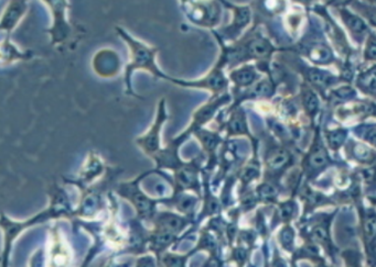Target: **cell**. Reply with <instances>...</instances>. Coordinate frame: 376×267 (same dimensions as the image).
<instances>
[{
    "instance_id": "1",
    "label": "cell",
    "mask_w": 376,
    "mask_h": 267,
    "mask_svg": "<svg viewBox=\"0 0 376 267\" xmlns=\"http://www.w3.org/2000/svg\"><path fill=\"white\" fill-rule=\"evenodd\" d=\"M116 31L118 32L122 40L126 43L129 50V62L125 72V81H126L127 92L129 94L132 90V76L136 71H144L157 78L169 80L170 76L166 75L157 63V47L138 40L123 28H116Z\"/></svg>"
},
{
    "instance_id": "2",
    "label": "cell",
    "mask_w": 376,
    "mask_h": 267,
    "mask_svg": "<svg viewBox=\"0 0 376 267\" xmlns=\"http://www.w3.org/2000/svg\"><path fill=\"white\" fill-rule=\"evenodd\" d=\"M180 8L190 23L200 28L218 27L222 18L220 0H179Z\"/></svg>"
},
{
    "instance_id": "3",
    "label": "cell",
    "mask_w": 376,
    "mask_h": 267,
    "mask_svg": "<svg viewBox=\"0 0 376 267\" xmlns=\"http://www.w3.org/2000/svg\"><path fill=\"white\" fill-rule=\"evenodd\" d=\"M225 64H227V59L225 55L221 53L215 65L201 78L185 80L170 77L169 80L176 85L181 86V87L209 90L210 93L213 94V97H219L220 94L223 93L227 87V79L223 71Z\"/></svg>"
},
{
    "instance_id": "4",
    "label": "cell",
    "mask_w": 376,
    "mask_h": 267,
    "mask_svg": "<svg viewBox=\"0 0 376 267\" xmlns=\"http://www.w3.org/2000/svg\"><path fill=\"white\" fill-rule=\"evenodd\" d=\"M51 11L53 24L49 30L52 38V43L58 44L66 40L71 31V27L67 21V0H42Z\"/></svg>"
},
{
    "instance_id": "5",
    "label": "cell",
    "mask_w": 376,
    "mask_h": 267,
    "mask_svg": "<svg viewBox=\"0 0 376 267\" xmlns=\"http://www.w3.org/2000/svg\"><path fill=\"white\" fill-rule=\"evenodd\" d=\"M168 117H169V115H168L166 110L165 99H162L158 105L157 115H155L154 124L144 135L139 136L136 140L139 148L151 157L161 150V146H160V133H161V129Z\"/></svg>"
},
{
    "instance_id": "6",
    "label": "cell",
    "mask_w": 376,
    "mask_h": 267,
    "mask_svg": "<svg viewBox=\"0 0 376 267\" xmlns=\"http://www.w3.org/2000/svg\"><path fill=\"white\" fill-rule=\"evenodd\" d=\"M118 193L126 198L135 207L138 214L141 218H153L155 211V205L157 201L142 192L139 188V179L133 180L132 183L122 184L118 189Z\"/></svg>"
},
{
    "instance_id": "7",
    "label": "cell",
    "mask_w": 376,
    "mask_h": 267,
    "mask_svg": "<svg viewBox=\"0 0 376 267\" xmlns=\"http://www.w3.org/2000/svg\"><path fill=\"white\" fill-rule=\"evenodd\" d=\"M220 1L224 7L228 8V10L232 11L233 18L231 24L222 30L221 36H219L217 32H214V34L221 38H233L239 36L242 30H244L249 24L250 19H252V10L248 6L234 5L228 0H220Z\"/></svg>"
},
{
    "instance_id": "8",
    "label": "cell",
    "mask_w": 376,
    "mask_h": 267,
    "mask_svg": "<svg viewBox=\"0 0 376 267\" xmlns=\"http://www.w3.org/2000/svg\"><path fill=\"white\" fill-rule=\"evenodd\" d=\"M28 11V0H9L1 17V28L2 32H6L8 37L14 31L17 25L23 19Z\"/></svg>"
},
{
    "instance_id": "9",
    "label": "cell",
    "mask_w": 376,
    "mask_h": 267,
    "mask_svg": "<svg viewBox=\"0 0 376 267\" xmlns=\"http://www.w3.org/2000/svg\"><path fill=\"white\" fill-rule=\"evenodd\" d=\"M188 223V219L183 217H179L174 213L162 212L157 218L155 227H157V230L166 231L177 235L184 229V227H187Z\"/></svg>"
},
{
    "instance_id": "10",
    "label": "cell",
    "mask_w": 376,
    "mask_h": 267,
    "mask_svg": "<svg viewBox=\"0 0 376 267\" xmlns=\"http://www.w3.org/2000/svg\"><path fill=\"white\" fill-rule=\"evenodd\" d=\"M31 57L30 52H22L19 51L14 43H11L9 37H7L2 42L1 45V58L2 64H10L16 61H21V59H29Z\"/></svg>"
},
{
    "instance_id": "11",
    "label": "cell",
    "mask_w": 376,
    "mask_h": 267,
    "mask_svg": "<svg viewBox=\"0 0 376 267\" xmlns=\"http://www.w3.org/2000/svg\"><path fill=\"white\" fill-rule=\"evenodd\" d=\"M230 77L236 86L247 87V86H250L256 80L257 74L253 66H243L231 72Z\"/></svg>"
},
{
    "instance_id": "12",
    "label": "cell",
    "mask_w": 376,
    "mask_h": 267,
    "mask_svg": "<svg viewBox=\"0 0 376 267\" xmlns=\"http://www.w3.org/2000/svg\"><path fill=\"white\" fill-rule=\"evenodd\" d=\"M340 15L345 25H347L348 29L353 34H356V36H363V34L367 31V25L364 21H363V19L360 18V17H357L356 15H353L352 12L344 9V8H342V9L340 10Z\"/></svg>"
},
{
    "instance_id": "13",
    "label": "cell",
    "mask_w": 376,
    "mask_h": 267,
    "mask_svg": "<svg viewBox=\"0 0 376 267\" xmlns=\"http://www.w3.org/2000/svg\"><path fill=\"white\" fill-rule=\"evenodd\" d=\"M290 162V154L285 149H275L267 157V165L270 170L279 171Z\"/></svg>"
},
{
    "instance_id": "14",
    "label": "cell",
    "mask_w": 376,
    "mask_h": 267,
    "mask_svg": "<svg viewBox=\"0 0 376 267\" xmlns=\"http://www.w3.org/2000/svg\"><path fill=\"white\" fill-rule=\"evenodd\" d=\"M328 163H329V156L325 148L321 145L314 146L309 155V165L312 169L319 170L328 165Z\"/></svg>"
},
{
    "instance_id": "15",
    "label": "cell",
    "mask_w": 376,
    "mask_h": 267,
    "mask_svg": "<svg viewBox=\"0 0 376 267\" xmlns=\"http://www.w3.org/2000/svg\"><path fill=\"white\" fill-rule=\"evenodd\" d=\"M357 85L364 92H375L376 90V66L370 68L369 71L358 76Z\"/></svg>"
},
{
    "instance_id": "16",
    "label": "cell",
    "mask_w": 376,
    "mask_h": 267,
    "mask_svg": "<svg viewBox=\"0 0 376 267\" xmlns=\"http://www.w3.org/2000/svg\"><path fill=\"white\" fill-rule=\"evenodd\" d=\"M309 57L311 61L318 64H327L331 61V51L325 45H315L309 51Z\"/></svg>"
},
{
    "instance_id": "17",
    "label": "cell",
    "mask_w": 376,
    "mask_h": 267,
    "mask_svg": "<svg viewBox=\"0 0 376 267\" xmlns=\"http://www.w3.org/2000/svg\"><path fill=\"white\" fill-rule=\"evenodd\" d=\"M308 77L313 84L321 86V87H327L333 81V76L330 75L329 73L319 70H310Z\"/></svg>"
},
{
    "instance_id": "18",
    "label": "cell",
    "mask_w": 376,
    "mask_h": 267,
    "mask_svg": "<svg viewBox=\"0 0 376 267\" xmlns=\"http://www.w3.org/2000/svg\"><path fill=\"white\" fill-rule=\"evenodd\" d=\"M228 131L232 134H243L247 132V127H246L245 118L243 114H233L230 122H228Z\"/></svg>"
},
{
    "instance_id": "19",
    "label": "cell",
    "mask_w": 376,
    "mask_h": 267,
    "mask_svg": "<svg viewBox=\"0 0 376 267\" xmlns=\"http://www.w3.org/2000/svg\"><path fill=\"white\" fill-rule=\"evenodd\" d=\"M347 139V131L343 129H336L328 133V142L333 150H338Z\"/></svg>"
},
{
    "instance_id": "20",
    "label": "cell",
    "mask_w": 376,
    "mask_h": 267,
    "mask_svg": "<svg viewBox=\"0 0 376 267\" xmlns=\"http://www.w3.org/2000/svg\"><path fill=\"white\" fill-rule=\"evenodd\" d=\"M274 94V86L269 80H263L254 86L250 95L254 97H269Z\"/></svg>"
},
{
    "instance_id": "21",
    "label": "cell",
    "mask_w": 376,
    "mask_h": 267,
    "mask_svg": "<svg viewBox=\"0 0 376 267\" xmlns=\"http://www.w3.org/2000/svg\"><path fill=\"white\" fill-rule=\"evenodd\" d=\"M257 192L258 196L261 199L263 200H271L275 199L278 195V191L274 185H271L269 183H265L262 184L261 186L257 188Z\"/></svg>"
},
{
    "instance_id": "22",
    "label": "cell",
    "mask_w": 376,
    "mask_h": 267,
    "mask_svg": "<svg viewBox=\"0 0 376 267\" xmlns=\"http://www.w3.org/2000/svg\"><path fill=\"white\" fill-rule=\"evenodd\" d=\"M305 106L307 111L310 114H314L319 109V99L312 92H307L305 94Z\"/></svg>"
},
{
    "instance_id": "23",
    "label": "cell",
    "mask_w": 376,
    "mask_h": 267,
    "mask_svg": "<svg viewBox=\"0 0 376 267\" xmlns=\"http://www.w3.org/2000/svg\"><path fill=\"white\" fill-rule=\"evenodd\" d=\"M353 154L361 162H370L372 157H373L372 156V151L363 144H356L354 146Z\"/></svg>"
},
{
    "instance_id": "24",
    "label": "cell",
    "mask_w": 376,
    "mask_h": 267,
    "mask_svg": "<svg viewBox=\"0 0 376 267\" xmlns=\"http://www.w3.org/2000/svg\"><path fill=\"white\" fill-rule=\"evenodd\" d=\"M259 174V167L257 164H250L242 172L241 178L245 184H248L250 180L255 179Z\"/></svg>"
},
{
    "instance_id": "25",
    "label": "cell",
    "mask_w": 376,
    "mask_h": 267,
    "mask_svg": "<svg viewBox=\"0 0 376 267\" xmlns=\"http://www.w3.org/2000/svg\"><path fill=\"white\" fill-rule=\"evenodd\" d=\"M364 233L369 240L376 236V217H367L364 221Z\"/></svg>"
},
{
    "instance_id": "26",
    "label": "cell",
    "mask_w": 376,
    "mask_h": 267,
    "mask_svg": "<svg viewBox=\"0 0 376 267\" xmlns=\"http://www.w3.org/2000/svg\"><path fill=\"white\" fill-rule=\"evenodd\" d=\"M365 58L369 61L376 59V36H371L367 40L365 47Z\"/></svg>"
},
{
    "instance_id": "27",
    "label": "cell",
    "mask_w": 376,
    "mask_h": 267,
    "mask_svg": "<svg viewBox=\"0 0 376 267\" xmlns=\"http://www.w3.org/2000/svg\"><path fill=\"white\" fill-rule=\"evenodd\" d=\"M295 209H296L295 202L292 201L285 202V204L280 206V217L283 219H290L293 216V213H295Z\"/></svg>"
},
{
    "instance_id": "28",
    "label": "cell",
    "mask_w": 376,
    "mask_h": 267,
    "mask_svg": "<svg viewBox=\"0 0 376 267\" xmlns=\"http://www.w3.org/2000/svg\"><path fill=\"white\" fill-rule=\"evenodd\" d=\"M311 239L315 242H326L328 240V231L325 227H315L311 233Z\"/></svg>"
},
{
    "instance_id": "29",
    "label": "cell",
    "mask_w": 376,
    "mask_h": 267,
    "mask_svg": "<svg viewBox=\"0 0 376 267\" xmlns=\"http://www.w3.org/2000/svg\"><path fill=\"white\" fill-rule=\"evenodd\" d=\"M293 239H295V233H293V230L290 227H285L284 229L280 232V241L282 243L287 247V245H291L293 242Z\"/></svg>"
},
{
    "instance_id": "30",
    "label": "cell",
    "mask_w": 376,
    "mask_h": 267,
    "mask_svg": "<svg viewBox=\"0 0 376 267\" xmlns=\"http://www.w3.org/2000/svg\"><path fill=\"white\" fill-rule=\"evenodd\" d=\"M336 96H338L339 98H342V99H347L349 98L350 96H353L354 95V90L352 88H349V87H344V88H340L335 92Z\"/></svg>"
},
{
    "instance_id": "31",
    "label": "cell",
    "mask_w": 376,
    "mask_h": 267,
    "mask_svg": "<svg viewBox=\"0 0 376 267\" xmlns=\"http://www.w3.org/2000/svg\"><path fill=\"white\" fill-rule=\"evenodd\" d=\"M365 140L369 141L372 145L376 146V127L371 128L366 131Z\"/></svg>"
},
{
    "instance_id": "32",
    "label": "cell",
    "mask_w": 376,
    "mask_h": 267,
    "mask_svg": "<svg viewBox=\"0 0 376 267\" xmlns=\"http://www.w3.org/2000/svg\"><path fill=\"white\" fill-rule=\"evenodd\" d=\"M234 257L237 262L244 263V261L246 260V251L243 248H236L234 252Z\"/></svg>"
},
{
    "instance_id": "33",
    "label": "cell",
    "mask_w": 376,
    "mask_h": 267,
    "mask_svg": "<svg viewBox=\"0 0 376 267\" xmlns=\"http://www.w3.org/2000/svg\"><path fill=\"white\" fill-rule=\"evenodd\" d=\"M367 17H369L371 22L376 27V7L371 8V9L367 11Z\"/></svg>"
},
{
    "instance_id": "34",
    "label": "cell",
    "mask_w": 376,
    "mask_h": 267,
    "mask_svg": "<svg viewBox=\"0 0 376 267\" xmlns=\"http://www.w3.org/2000/svg\"><path fill=\"white\" fill-rule=\"evenodd\" d=\"M367 1H370L371 3H373V5H376V0H367Z\"/></svg>"
},
{
    "instance_id": "35",
    "label": "cell",
    "mask_w": 376,
    "mask_h": 267,
    "mask_svg": "<svg viewBox=\"0 0 376 267\" xmlns=\"http://www.w3.org/2000/svg\"><path fill=\"white\" fill-rule=\"evenodd\" d=\"M338 1H340V2H348V1H350V0H338Z\"/></svg>"
}]
</instances>
